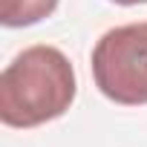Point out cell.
Wrapping results in <instances>:
<instances>
[{
  "label": "cell",
  "mask_w": 147,
  "mask_h": 147,
  "mask_svg": "<svg viewBox=\"0 0 147 147\" xmlns=\"http://www.w3.org/2000/svg\"><path fill=\"white\" fill-rule=\"evenodd\" d=\"M118 6H138V3H147V0H113Z\"/></svg>",
  "instance_id": "obj_4"
},
{
  "label": "cell",
  "mask_w": 147,
  "mask_h": 147,
  "mask_svg": "<svg viewBox=\"0 0 147 147\" xmlns=\"http://www.w3.org/2000/svg\"><path fill=\"white\" fill-rule=\"evenodd\" d=\"M61 0H0V23L9 29H23L46 20Z\"/></svg>",
  "instance_id": "obj_3"
},
{
  "label": "cell",
  "mask_w": 147,
  "mask_h": 147,
  "mask_svg": "<svg viewBox=\"0 0 147 147\" xmlns=\"http://www.w3.org/2000/svg\"><path fill=\"white\" fill-rule=\"evenodd\" d=\"M78 95L72 61L49 43L26 46L0 75V121L15 130H32L61 118Z\"/></svg>",
  "instance_id": "obj_1"
},
{
  "label": "cell",
  "mask_w": 147,
  "mask_h": 147,
  "mask_svg": "<svg viewBox=\"0 0 147 147\" xmlns=\"http://www.w3.org/2000/svg\"><path fill=\"white\" fill-rule=\"evenodd\" d=\"M92 81L121 107L147 104V20L107 29L92 46Z\"/></svg>",
  "instance_id": "obj_2"
}]
</instances>
